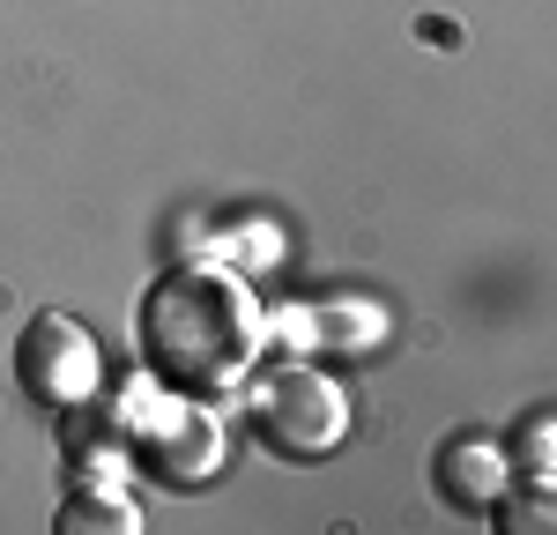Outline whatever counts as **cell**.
<instances>
[{
  "mask_svg": "<svg viewBox=\"0 0 557 535\" xmlns=\"http://www.w3.org/2000/svg\"><path fill=\"white\" fill-rule=\"evenodd\" d=\"M253 432H260V446L283 453V461H320V453L349 432V401L327 372L283 364V372H268L253 387Z\"/></svg>",
  "mask_w": 557,
  "mask_h": 535,
  "instance_id": "1",
  "label": "cell"
},
{
  "mask_svg": "<svg viewBox=\"0 0 557 535\" xmlns=\"http://www.w3.org/2000/svg\"><path fill=\"white\" fill-rule=\"evenodd\" d=\"M15 372L23 387L52 409H75V401H97V343H89L83 320L67 312H38L15 343Z\"/></svg>",
  "mask_w": 557,
  "mask_h": 535,
  "instance_id": "2",
  "label": "cell"
},
{
  "mask_svg": "<svg viewBox=\"0 0 557 535\" xmlns=\"http://www.w3.org/2000/svg\"><path fill=\"white\" fill-rule=\"evenodd\" d=\"M431 484H438V498H446L454 513L491 521V506H498L506 484H513V453H506V439H491V432H461V439L438 446Z\"/></svg>",
  "mask_w": 557,
  "mask_h": 535,
  "instance_id": "3",
  "label": "cell"
},
{
  "mask_svg": "<svg viewBox=\"0 0 557 535\" xmlns=\"http://www.w3.org/2000/svg\"><path fill=\"white\" fill-rule=\"evenodd\" d=\"M134 528H141V513L120 498H67L52 513V535H134Z\"/></svg>",
  "mask_w": 557,
  "mask_h": 535,
  "instance_id": "4",
  "label": "cell"
},
{
  "mask_svg": "<svg viewBox=\"0 0 557 535\" xmlns=\"http://www.w3.org/2000/svg\"><path fill=\"white\" fill-rule=\"evenodd\" d=\"M491 513H498V528H513V535H543V528L557 521V513H550V498H543V476H528V490L506 484V498H498Z\"/></svg>",
  "mask_w": 557,
  "mask_h": 535,
  "instance_id": "5",
  "label": "cell"
},
{
  "mask_svg": "<svg viewBox=\"0 0 557 535\" xmlns=\"http://www.w3.org/2000/svg\"><path fill=\"white\" fill-rule=\"evenodd\" d=\"M506 453H520L528 476H550V409H528V416H520V439L506 446Z\"/></svg>",
  "mask_w": 557,
  "mask_h": 535,
  "instance_id": "6",
  "label": "cell"
}]
</instances>
